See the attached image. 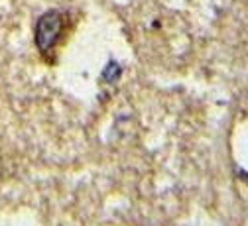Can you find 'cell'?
Returning <instances> with one entry per match:
<instances>
[{
	"label": "cell",
	"mask_w": 248,
	"mask_h": 226,
	"mask_svg": "<svg viewBox=\"0 0 248 226\" xmlns=\"http://www.w3.org/2000/svg\"><path fill=\"white\" fill-rule=\"evenodd\" d=\"M67 28H69V16L63 10H47L36 20L34 44L44 61H47V63L55 61L57 47L63 42Z\"/></svg>",
	"instance_id": "obj_1"
}]
</instances>
